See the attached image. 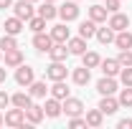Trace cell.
I'll return each instance as SVG.
<instances>
[{"label": "cell", "mask_w": 132, "mask_h": 129, "mask_svg": "<svg viewBox=\"0 0 132 129\" xmlns=\"http://www.w3.org/2000/svg\"><path fill=\"white\" fill-rule=\"evenodd\" d=\"M69 127H71V129L86 127V119H81V116H71V122H69Z\"/></svg>", "instance_id": "cell-35"}, {"label": "cell", "mask_w": 132, "mask_h": 129, "mask_svg": "<svg viewBox=\"0 0 132 129\" xmlns=\"http://www.w3.org/2000/svg\"><path fill=\"white\" fill-rule=\"evenodd\" d=\"M28 89H31V96L33 99H43V96H46V91H48V89H46V81H33Z\"/></svg>", "instance_id": "cell-28"}, {"label": "cell", "mask_w": 132, "mask_h": 129, "mask_svg": "<svg viewBox=\"0 0 132 129\" xmlns=\"http://www.w3.org/2000/svg\"><path fill=\"white\" fill-rule=\"evenodd\" d=\"M51 3H56V0H51Z\"/></svg>", "instance_id": "cell-43"}, {"label": "cell", "mask_w": 132, "mask_h": 129, "mask_svg": "<svg viewBox=\"0 0 132 129\" xmlns=\"http://www.w3.org/2000/svg\"><path fill=\"white\" fill-rule=\"evenodd\" d=\"M114 43H117V48H119V51L132 48V33H130V31H119V33L114 35Z\"/></svg>", "instance_id": "cell-22"}, {"label": "cell", "mask_w": 132, "mask_h": 129, "mask_svg": "<svg viewBox=\"0 0 132 129\" xmlns=\"http://www.w3.org/2000/svg\"><path fill=\"white\" fill-rule=\"evenodd\" d=\"M5 8H13V0H0V10H5Z\"/></svg>", "instance_id": "cell-39"}, {"label": "cell", "mask_w": 132, "mask_h": 129, "mask_svg": "<svg viewBox=\"0 0 132 129\" xmlns=\"http://www.w3.org/2000/svg\"><path fill=\"white\" fill-rule=\"evenodd\" d=\"M117 101H119V106H127V109H130L132 106V86H125V89L119 91V99H117Z\"/></svg>", "instance_id": "cell-31"}, {"label": "cell", "mask_w": 132, "mask_h": 129, "mask_svg": "<svg viewBox=\"0 0 132 129\" xmlns=\"http://www.w3.org/2000/svg\"><path fill=\"white\" fill-rule=\"evenodd\" d=\"M8 104H10V96H8L5 91H0V112H3V109H5Z\"/></svg>", "instance_id": "cell-37"}, {"label": "cell", "mask_w": 132, "mask_h": 129, "mask_svg": "<svg viewBox=\"0 0 132 129\" xmlns=\"http://www.w3.org/2000/svg\"><path fill=\"white\" fill-rule=\"evenodd\" d=\"M119 129H132V119H119Z\"/></svg>", "instance_id": "cell-38"}, {"label": "cell", "mask_w": 132, "mask_h": 129, "mask_svg": "<svg viewBox=\"0 0 132 129\" xmlns=\"http://www.w3.org/2000/svg\"><path fill=\"white\" fill-rule=\"evenodd\" d=\"M84 119H86V127H102V122H104V114H102V109H89V112L84 114Z\"/></svg>", "instance_id": "cell-13"}, {"label": "cell", "mask_w": 132, "mask_h": 129, "mask_svg": "<svg viewBox=\"0 0 132 129\" xmlns=\"http://www.w3.org/2000/svg\"><path fill=\"white\" fill-rule=\"evenodd\" d=\"M43 112H46V116H51V119H56L59 114H61V99L51 96L46 104H43Z\"/></svg>", "instance_id": "cell-17"}, {"label": "cell", "mask_w": 132, "mask_h": 129, "mask_svg": "<svg viewBox=\"0 0 132 129\" xmlns=\"http://www.w3.org/2000/svg\"><path fill=\"white\" fill-rule=\"evenodd\" d=\"M51 38H53V43H66V41H69V28H66V23L53 25V28H51Z\"/></svg>", "instance_id": "cell-16"}, {"label": "cell", "mask_w": 132, "mask_h": 129, "mask_svg": "<svg viewBox=\"0 0 132 129\" xmlns=\"http://www.w3.org/2000/svg\"><path fill=\"white\" fill-rule=\"evenodd\" d=\"M107 25H109V28H112L114 33L127 31V28H130V18H127V15H122V13L117 10V13H112V18H109V23H107Z\"/></svg>", "instance_id": "cell-5"}, {"label": "cell", "mask_w": 132, "mask_h": 129, "mask_svg": "<svg viewBox=\"0 0 132 129\" xmlns=\"http://www.w3.org/2000/svg\"><path fill=\"white\" fill-rule=\"evenodd\" d=\"M23 31V20L18 15H13V18H8L5 20V33H10V35H18V33Z\"/></svg>", "instance_id": "cell-24"}, {"label": "cell", "mask_w": 132, "mask_h": 129, "mask_svg": "<svg viewBox=\"0 0 132 129\" xmlns=\"http://www.w3.org/2000/svg\"><path fill=\"white\" fill-rule=\"evenodd\" d=\"M13 13L20 20H28V18H33V3L31 0H18L15 5H13Z\"/></svg>", "instance_id": "cell-7"}, {"label": "cell", "mask_w": 132, "mask_h": 129, "mask_svg": "<svg viewBox=\"0 0 132 129\" xmlns=\"http://www.w3.org/2000/svg\"><path fill=\"white\" fill-rule=\"evenodd\" d=\"M31 3H36V0H31Z\"/></svg>", "instance_id": "cell-44"}, {"label": "cell", "mask_w": 132, "mask_h": 129, "mask_svg": "<svg viewBox=\"0 0 132 129\" xmlns=\"http://www.w3.org/2000/svg\"><path fill=\"white\" fill-rule=\"evenodd\" d=\"M3 124H5V116H3V112H0V127H3Z\"/></svg>", "instance_id": "cell-41"}, {"label": "cell", "mask_w": 132, "mask_h": 129, "mask_svg": "<svg viewBox=\"0 0 132 129\" xmlns=\"http://www.w3.org/2000/svg\"><path fill=\"white\" fill-rule=\"evenodd\" d=\"M89 18H92L94 23H104V20H107V8H104V5H92V8H89Z\"/></svg>", "instance_id": "cell-25"}, {"label": "cell", "mask_w": 132, "mask_h": 129, "mask_svg": "<svg viewBox=\"0 0 132 129\" xmlns=\"http://www.w3.org/2000/svg\"><path fill=\"white\" fill-rule=\"evenodd\" d=\"M51 96H56V99L64 101V99L69 96V86H66L64 81H53V86H51Z\"/></svg>", "instance_id": "cell-26"}, {"label": "cell", "mask_w": 132, "mask_h": 129, "mask_svg": "<svg viewBox=\"0 0 132 129\" xmlns=\"http://www.w3.org/2000/svg\"><path fill=\"white\" fill-rule=\"evenodd\" d=\"M23 122H26V109H10V112H5V124L8 127H23Z\"/></svg>", "instance_id": "cell-4"}, {"label": "cell", "mask_w": 132, "mask_h": 129, "mask_svg": "<svg viewBox=\"0 0 132 129\" xmlns=\"http://www.w3.org/2000/svg\"><path fill=\"white\" fill-rule=\"evenodd\" d=\"M0 56H3V51H0Z\"/></svg>", "instance_id": "cell-42"}, {"label": "cell", "mask_w": 132, "mask_h": 129, "mask_svg": "<svg viewBox=\"0 0 132 129\" xmlns=\"http://www.w3.org/2000/svg\"><path fill=\"white\" fill-rule=\"evenodd\" d=\"M97 91L102 94V96L114 94V91H117V81H114V76H104V79H99V81H97Z\"/></svg>", "instance_id": "cell-8"}, {"label": "cell", "mask_w": 132, "mask_h": 129, "mask_svg": "<svg viewBox=\"0 0 132 129\" xmlns=\"http://www.w3.org/2000/svg\"><path fill=\"white\" fill-rule=\"evenodd\" d=\"M79 35L86 38V41H89V38H94V35H97V23H94L92 18H89V20H84L81 25H79Z\"/></svg>", "instance_id": "cell-20"}, {"label": "cell", "mask_w": 132, "mask_h": 129, "mask_svg": "<svg viewBox=\"0 0 132 129\" xmlns=\"http://www.w3.org/2000/svg\"><path fill=\"white\" fill-rule=\"evenodd\" d=\"M61 112H66L69 116H79V114L84 112V104L79 101V99L66 96V99H64V104H61Z\"/></svg>", "instance_id": "cell-6"}, {"label": "cell", "mask_w": 132, "mask_h": 129, "mask_svg": "<svg viewBox=\"0 0 132 129\" xmlns=\"http://www.w3.org/2000/svg\"><path fill=\"white\" fill-rule=\"evenodd\" d=\"M99 109H102V114H114L117 109H119V101H117L112 94H109V96H102V101H99Z\"/></svg>", "instance_id": "cell-18"}, {"label": "cell", "mask_w": 132, "mask_h": 129, "mask_svg": "<svg viewBox=\"0 0 132 129\" xmlns=\"http://www.w3.org/2000/svg\"><path fill=\"white\" fill-rule=\"evenodd\" d=\"M13 48H18V41H15V35L5 33V35L0 38V51L5 53V51H13Z\"/></svg>", "instance_id": "cell-30"}, {"label": "cell", "mask_w": 132, "mask_h": 129, "mask_svg": "<svg viewBox=\"0 0 132 129\" xmlns=\"http://www.w3.org/2000/svg\"><path fill=\"white\" fill-rule=\"evenodd\" d=\"M10 101H13V106L28 109V106L33 104V96H31V94H26V91H18V94H13V96H10Z\"/></svg>", "instance_id": "cell-19"}, {"label": "cell", "mask_w": 132, "mask_h": 129, "mask_svg": "<svg viewBox=\"0 0 132 129\" xmlns=\"http://www.w3.org/2000/svg\"><path fill=\"white\" fill-rule=\"evenodd\" d=\"M15 81H18V86H31L33 81H36L33 68H31V66H26V63H20V66H18V71H15Z\"/></svg>", "instance_id": "cell-2"}, {"label": "cell", "mask_w": 132, "mask_h": 129, "mask_svg": "<svg viewBox=\"0 0 132 129\" xmlns=\"http://www.w3.org/2000/svg\"><path fill=\"white\" fill-rule=\"evenodd\" d=\"M119 79H122V84H125V86H132V66H122Z\"/></svg>", "instance_id": "cell-33"}, {"label": "cell", "mask_w": 132, "mask_h": 129, "mask_svg": "<svg viewBox=\"0 0 132 129\" xmlns=\"http://www.w3.org/2000/svg\"><path fill=\"white\" fill-rule=\"evenodd\" d=\"M59 15H61V20H64V23L76 20V18H79V5H76V0H69V3H64V5L59 8Z\"/></svg>", "instance_id": "cell-1"}, {"label": "cell", "mask_w": 132, "mask_h": 129, "mask_svg": "<svg viewBox=\"0 0 132 129\" xmlns=\"http://www.w3.org/2000/svg\"><path fill=\"white\" fill-rule=\"evenodd\" d=\"M117 61H119V66H132V51H130V48L119 51V56H117Z\"/></svg>", "instance_id": "cell-34"}, {"label": "cell", "mask_w": 132, "mask_h": 129, "mask_svg": "<svg viewBox=\"0 0 132 129\" xmlns=\"http://www.w3.org/2000/svg\"><path fill=\"white\" fill-rule=\"evenodd\" d=\"M66 46H69V53H74V56H81L84 51H86V38H69L66 41Z\"/></svg>", "instance_id": "cell-15"}, {"label": "cell", "mask_w": 132, "mask_h": 129, "mask_svg": "<svg viewBox=\"0 0 132 129\" xmlns=\"http://www.w3.org/2000/svg\"><path fill=\"white\" fill-rule=\"evenodd\" d=\"M28 28H31L33 33H41L43 28H46V18L36 15V18H28Z\"/></svg>", "instance_id": "cell-32"}, {"label": "cell", "mask_w": 132, "mask_h": 129, "mask_svg": "<svg viewBox=\"0 0 132 129\" xmlns=\"http://www.w3.org/2000/svg\"><path fill=\"white\" fill-rule=\"evenodd\" d=\"M99 66H102V73H104V76H117V73L122 71V66H119L117 58H104Z\"/></svg>", "instance_id": "cell-12"}, {"label": "cell", "mask_w": 132, "mask_h": 129, "mask_svg": "<svg viewBox=\"0 0 132 129\" xmlns=\"http://www.w3.org/2000/svg\"><path fill=\"white\" fill-rule=\"evenodd\" d=\"M97 41H99V43H104V46L112 43V41H114V31H112L109 25H107V28H97Z\"/></svg>", "instance_id": "cell-29"}, {"label": "cell", "mask_w": 132, "mask_h": 129, "mask_svg": "<svg viewBox=\"0 0 132 129\" xmlns=\"http://www.w3.org/2000/svg\"><path fill=\"white\" fill-rule=\"evenodd\" d=\"M48 56H51V61H66L69 46H66V43H53V46L48 48Z\"/></svg>", "instance_id": "cell-14"}, {"label": "cell", "mask_w": 132, "mask_h": 129, "mask_svg": "<svg viewBox=\"0 0 132 129\" xmlns=\"http://www.w3.org/2000/svg\"><path fill=\"white\" fill-rule=\"evenodd\" d=\"M38 15H41V18H46V20H53V18L59 15V8H56L51 0H46V3L38 8Z\"/></svg>", "instance_id": "cell-21"}, {"label": "cell", "mask_w": 132, "mask_h": 129, "mask_svg": "<svg viewBox=\"0 0 132 129\" xmlns=\"http://www.w3.org/2000/svg\"><path fill=\"white\" fill-rule=\"evenodd\" d=\"M71 79H74V84H76V86H86V84H89V79H92V68H86V66L74 68Z\"/></svg>", "instance_id": "cell-9"}, {"label": "cell", "mask_w": 132, "mask_h": 129, "mask_svg": "<svg viewBox=\"0 0 132 129\" xmlns=\"http://www.w3.org/2000/svg\"><path fill=\"white\" fill-rule=\"evenodd\" d=\"M119 3H122V0H107V5H104L107 13H117V10H119Z\"/></svg>", "instance_id": "cell-36"}, {"label": "cell", "mask_w": 132, "mask_h": 129, "mask_svg": "<svg viewBox=\"0 0 132 129\" xmlns=\"http://www.w3.org/2000/svg\"><path fill=\"white\" fill-rule=\"evenodd\" d=\"M66 73H69V68L64 66V61H53V63L46 68V76H48L51 81H64Z\"/></svg>", "instance_id": "cell-3"}, {"label": "cell", "mask_w": 132, "mask_h": 129, "mask_svg": "<svg viewBox=\"0 0 132 129\" xmlns=\"http://www.w3.org/2000/svg\"><path fill=\"white\" fill-rule=\"evenodd\" d=\"M33 46L41 51V53H48V48L53 46V38H51V35H46V33L41 31V33H36V38H33Z\"/></svg>", "instance_id": "cell-11"}, {"label": "cell", "mask_w": 132, "mask_h": 129, "mask_svg": "<svg viewBox=\"0 0 132 129\" xmlns=\"http://www.w3.org/2000/svg\"><path fill=\"white\" fill-rule=\"evenodd\" d=\"M20 63H23V53H20L18 48L5 51V66H10V68H18Z\"/></svg>", "instance_id": "cell-23"}, {"label": "cell", "mask_w": 132, "mask_h": 129, "mask_svg": "<svg viewBox=\"0 0 132 129\" xmlns=\"http://www.w3.org/2000/svg\"><path fill=\"white\" fill-rule=\"evenodd\" d=\"M43 116H46V112H43V106H38V104H31V106L26 109V119H28L31 124H41Z\"/></svg>", "instance_id": "cell-10"}, {"label": "cell", "mask_w": 132, "mask_h": 129, "mask_svg": "<svg viewBox=\"0 0 132 129\" xmlns=\"http://www.w3.org/2000/svg\"><path fill=\"white\" fill-rule=\"evenodd\" d=\"M5 76H8V73H5V68H0V84L5 81Z\"/></svg>", "instance_id": "cell-40"}, {"label": "cell", "mask_w": 132, "mask_h": 129, "mask_svg": "<svg viewBox=\"0 0 132 129\" xmlns=\"http://www.w3.org/2000/svg\"><path fill=\"white\" fill-rule=\"evenodd\" d=\"M81 58H84V66H86V68H97V66L102 63L99 53H94V51H84V53H81Z\"/></svg>", "instance_id": "cell-27"}]
</instances>
